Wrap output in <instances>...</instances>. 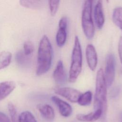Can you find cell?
Listing matches in <instances>:
<instances>
[{
	"label": "cell",
	"instance_id": "cell-19",
	"mask_svg": "<svg viewBox=\"0 0 122 122\" xmlns=\"http://www.w3.org/2000/svg\"><path fill=\"white\" fill-rule=\"evenodd\" d=\"M15 59L17 63L21 66L26 65L30 61L28 56L25 55L22 51H19L16 53Z\"/></svg>",
	"mask_w": 122,
	"mask_h": 122
},
{
	"label": "cell",
	"instance_id": "cell-22",
	"mask_svg": "<svg viewBox=\"0 0 122 122\" xmlns=\"http://www.w3.org/2000/svg\"><path fill=\"white\" fill-rule=\"evenodd\" d=\"M48 2L51 14L54 16L58 10L60 1V0H49Z\"/></svg>",
	"mask_w": 122,
	"mask_h": 122
},
{
	"label": "cell",
	"instance_id": "cell-2",
	"mask_svg": "<svg viewBox=\"0 0 122 122\" xmlns=\"http://www.w3.org/2000/svg\"><path fill=\"white\" fill-rule=\"evenodd\" d=\"M104 72L102 68H100L97 71L96 82L95 92L94 97V110H100L102 112V116L104 117L107 110V91Z\"/></svg>",
	"mask_w": 122,
	"mask_h": 122
},
{
	"label": "cell",
	"instance_id": "cell-14",
	"mask_svg": "<svg viewBox=\"0 0 122 122\" xmlns=\"http://www.w3.org/2000/svg\"><path fill=\"white\" fill-rule=\"evenodd\" d=\"M112 20L122 31V7H117L112 11Z\"/></svg>",
	"mask_w": 122,
	"mask_h": 122
},
{
	"label": "cell",
	"instance_id": "cell-6",
	"mask_svg": "<svg viewBox=\"0 0 122 122\" xmlns=\"http://www.w3.org/2000/svg\"><path fill=\"white\" fill-rule=\"evenodd\" d=\"M56 94L59 95L72 102H77L81 94L78 90L70 87L56 88L54 89Z\"/></svg>",
	"mask_w": 122,
	"mask_h": 122
},
{
	"label": "cell",
	"instance_id": "cell-17",
	"mask_svg": "<svg viewBox=\"0 0 122 122\" xmlns=\"http://www.w3.org/2000/svg\"><path fill=\"white\" fill-rule=\"evenodd\" d=\"M92 94L90 91H88L83 93H81L77 102L81 106H88L92 102Z\"/></svg>",
	"mask_w": 122,
	"mask_h": 122
},
{
	"label": "cell",
	"instance_id": "cell-4",
	"mask_svg": "<svg viewBox=\"0 0 122 122\" xmlns=\"http://www.w3.org/2000/svg\"><path fill=\"white\" fill-rule=\"evenodd\" d=\"M92 1L88 0L84 2L81 13V26L85 36L92 39L94 35L95 28L92 18Z\"/></svg>",
	"mask_w": 122,
	"mask_h": 122
},
{
	"label": "cell",
	"instance_id": "cell-18",
	"mask_svg": "<svg viewBox=\"0 0 122 122\" xmlns=\"http://www.w3.org/2000/svg\"><path fill=\"white\" fill-rule=\"evenodd\" d=\"M19 122H37L35 117L29 111H24L19 116Z\"/></svg>",
	"mask_w": 122,
	"mask_h": 122
},
{
	"label": "cell",
	"instance_id": "cell-12",
	"mask_svg": "<svg viewBox=\"0 0 122 122\" xmlns=\"http://www.w3.org/2000/svg\"><path fill=\"white\" fill-rule=\"evenodd\" d=\"M16 83L11 81L0 83V101L7 97L15 88Z\"/></svg>",
	"mask_w": 122,
	"mask_h": 122
},
{
	"label": "cell",
	"instance_id": "cell-5",
	"mask_svg": "<svg viewBox=\"0 0 122 122\" xmlns=\"http://www.w3.org/2000/svg\"><path fill=\"white\" fill-rule=\"evenodd\" d=\"M104 76L107 88L112 84L115 76V59L113 53H108L106 57Z\"/></svg>",
	"mask_w": 122,
	"mask_h": 122
},
{
	"label": "cell",
	"instance_id": "cell-20",
	"mask_svg": "<svg viewBox=\"0 0 122 122\" xmlns=\"http://www.w3.org/2000/svg\"><path fill=\"white\" fill-rule=\"evenodd\" d=\"M8 110L11 117L12 122H19V116L17 110L14 104L12 102H9L8 105Z\"/></svg>",
	"mask_w": 122,
	"mask_h": 122
},
{
	"label": "cell",
	"instance_id": "cell-26",
	"mask_svg": "<svg viewBox=\"0 0 122 122\" xmlns=\"http://www.w3.org/2000/svg\"><path fill=\"white\" fill-rule=\"evenodd\" d=\"M120 88L119 87H116L112 89V90L111 92V95L112 97H116L117 96L120 92Z\"/></svg>",
	"mask_w": 122,
	"mask_h": 122
},
{
	"label": "cell",
	"instance_id": "cell-3",
	"mask_svg": "<svg viewBox=\"0 0 122 122\" xmlns=\"http://www.w3.org/2000/svg\"><path fill=\"white\" fill-rule=\"evenodd\" d=\"M82 55L81 45L79 37L76 36L74 38L69 74V81L70 82H75L77 80L82 70Z\"/></svg>",
	"mask_w": 122,
	"mask_h": 122
},
{
	"label": "cell",
	"instance_id": "cell-16",
	"mask_svg": "<svg viewBox=\"0 0 122 122\" xmlns=\"http://www.w3.org/2000/svg\"><path fill=\"white\" fill-rule=\"evenodd\" d=\"M11 53L8 51H3L0 53V70L7 67L10 63Z\"/></svg>",
	"mask_w": 122,
	"mask_h": 122
},
{
	"label": "cell",
	"instance_id": "cell-24",
	"mask_svg": "<svg viewBox=\"0 0 122 122\" xmlns=\"http://www.w3.org/2000/svg\"><path fill=\"white\" fill-rule=\"evenodd\" d=\"M68 20L66 17H62L60 20L59 22V27L67 28Z\"/></svg>",
	"mask_w": 122,
	"mask_h": 122
},
{
	"label": "cell",
	"instance_id": "cell-10",
	"mask_svg": "<svg viewBox=\"0 0 122 122\" xmlns=\"http://www.w3.org/2000/svg\"><path fill=\"white\" fill-rule=\"evenodd\" d=\"M94 18L95 23L98 29H101L104 25L105 17L103 10L102 1H97L94 8Z\"/></svg>",
	"mask_w": 122,
	"mask_h": 122
},
{
	"label": "cell",
	"instance_id": "cell-7",
	"mask_svg": "<svg viewBox=\"0 0 122 122\" xmlns=\"http://www.w3.org/2000/svg\"><path fill=\"white\" fill-rule=\"evenodd\" d=\"M86 61L88 67L92 71H94L98 63V57L96 49L92 44L87 45L85 50Z\"/></svg>",
	"mask_w": 122,
	"mask_h": 122
},
{
	"label": "cell",
	"instance_id": "cell-11",
	"mask_svg": "<svg viewBox=\"0 0 122 122\" xmlns=\"http://www.w3.org/2000/svg\"><path fill=\"white\" fill-rule=\"evenodd\" d=\"M37 108L42 116L47 121H52L55 117L53 109L51 106L47 104H39Z\"/></svg>",
	"mask_w": 122,
	"mask_h": 122
},
{
	"label": "cell",
	"instance_id": "cell-25",
	"mask_svg": "<svg viewBox=\"0 0 122 122\" xmlns=\"http://www.w3.org/2000/svg\"><path fill=\"white\" fill-rule=\"evenodd\" d=\"M118 51L120 61L122 65V36L120 37L118 42Z\"/></svg>",
	"mask_w": 122,
	"mask_h": 122
},
{
	"label": "cell",
	"instance_id": "cell-15",
	"mask_svg": "<svg viewBox=\"0 0 122 122\" xmlns=\"http://www.w3.org/2000/svg\"><path fill=\"white\" fill-rule=\"evenodd\" d=\"M67 29L59 27L56 35V43L58 47H61L65 43L67 39Z\"/></svg>",
	"mask_w": 122,
	"mask_h": 122
},
{
	"label": "cell",
	"instance_id": "cell-8",
	"mask_svg": "<svg viewBox=\"0 0 122 122\" xmlns=\"http://www.w3.org/2000/svg\"><path fill=\"white\" fill-rule=\"evenodd\" d=\"M53 77L55 82L59 85L64 84L67 81V75L62 61L59 60L53 71Z\"/></svg>",
	"mask_w": 122,
	"mask_h": 122
},
{
	"label": "cell",
	"instance_id": "cell-13",
	"mask_svg": "<svg viewBox=\"0 0 122 122\" xmlns=\"http://www.w3.org/2000/svg\"><path fill=\"white\" fill-rule=\"evenodd\" d=\"M102 116V112L100 110L87 114H78L76 115L77 120L84 122H94Z\"/></svg>",
	"mask_w": 122,
	"mask_h": 122
},
{
	"label": "cell",
	"instance_id": "cell-23",
	"mask_svg": "<svg viewBox=\"0 0 122 122\" xmlns=\"http://www.w3.org/2000/svg\"><path fill=\"white\" fill-rule=\"evenodd\" d=\"M34 51L33 43L30 41H26L23 44V52L26 56L30 55Z\"/></svg>",
	"mask_w": 122,
	"mask_h": 122
},
{
	"label": "cell",
	"instance_id": "cell-21",
	"mask_svg": "<svg viewBox=\"0 0 122 122\" xmlns=\"http://www.w3.org/2000/svg\"><path fill=\"white\" fill-rule=\"evenodd\" d=\"M20 4L22 6L28 8H35L39 7L41 4V1L38 0H22L20 1Z\"/></svg>",
	"mask_w": 122,
	"mask_h": 122
},
{
	"label": "cell",
	"instance_id": "cell-27",
	"mask_svg": "<svg viewBox=\"0 0 122 122\" xmlns=\"http://www.w3.org/2000/svg\"><path fill=\"white\" fill-rule=\"evenodd\" d=\"M0 122H11L6 114L0 112Z\"/></svg>",
	"mask_w": 122,
	"mask_h": 122
},
{
	"label": "cell",
	"instance_id": "cell-9",
	"mask_svg": "<svg viewBox=\"0 0 122 122\" xmlns=\"http://www.w3.org/2000/svg\"><path fill=\"white\" fill-rule=\"evenodd\" d=\"M51 99L58 108L59 112L62 116L67 117L71 114L72 109L68 103L56 96H52Z\"/></svg>",
	"mask_w": 122,
	"mask_h": 122
},
{
	"label": "cell",
	"instance_id": "cell-1",
	"mask_svg": "<svg viewBox=\"0 0 122 122\" xmlns=\"http://www.w3.org/2000/svg\"><path fill=\"white\" fill-rule=\"evenodd\" d=\"M52 45L48 37L44 35L40 41L38 51L37 75H43L50 70L52 63Z\"/></svg>",
	"mask_w": 122,
	"mask_h": 122
}]
</instances>
